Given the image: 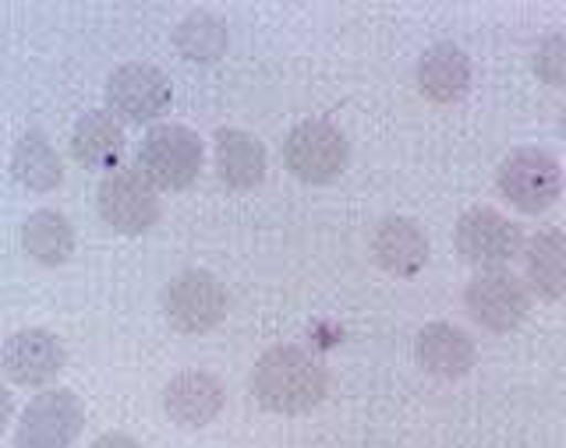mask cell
Here are the masks:
<instances>
[{"mask_svg":"<svg viewBox=\"0 0 566 448\" xmlns=\"http://www.w3.org/2000/svg\"><path fill=\"white\" fill-rule=\"evenodd\" d=\"M326 367L301 346H270L252 367V396L280 417L308 414L326 399Z\"/></svg>","mask_w":566,"mask_h":448,"instance_id":"1","label":"cell"},{"mask_svg":"<svg viewBox=\"0 0 566 448\" xmlns=\"http://www.w3.org/2000/svg\"><path fill=\"white\" fill-rule=\"evenodd\" d=\"M202 138L185 124H153L138 146V173L159 191H185L202 170Z\"/></svg>","mask_w":566,"mask_h":448,"instance_id":"2","label":"cell"},{"mask_svg":"<svg viewBox=\"0 0 566 448\" xmlns=\"http://www.w3.org/2000/svg\"><path fill=\"white\" fill-rule=\"evenodd\" d=\"M164 314L167 321L185 335H202L212 332L227 318V290L223 282L206 273V268H185L181 276H174L164 286Z\"/></svg>","mask_w":566,"mask_h":448,"instance_id":"3","label":"cell"},{"mask_svg":"<svg viewBox=\"0 0 566 448\" xmlns=\"http://www.w3.org/2000/svg\"><path fill=\"white\" fill-rule=\"evenodd\" d=\"M350 146L344 131L329 120H301L283 138V163L305 184H329L347 170Z\"/></svg>","mask_w":566,"mask_h":448,"instance_id":"4","label":"cell"},{"mask_svg":"<svg viewBox=\"0 0 566 448\" xmlns=\"http://www.w3.org/2000/svg\"><path fill=\"white\" fill-rule=\"evenodd\" d=\"M495 181H500L503 199L513 209L527 212V216H538V212L559 202L563 170L556 163V156H548L542 149H513L500 163Z\"/></svg>","mask_w":566,"mask_h":448,"instance_id":"5","label":"cell"},{"mask_svg":"<svg viewBox=\"0 0 566 448\" xmlns=\"http://www.w3.org/2000/svg\"><path fill=\"white\" fill-rule=\"evenodd\" d=\"M85 427V406L75 392L50 388L40 392L14 431V448H71Z\"/></svg>","mask_w":566,"mask_h":448,"instance_id":"6","label":"cell"},{"mask_svg":"<svg viewBox=\"0 0 566 448\" xmlns=\"http://www.w3.org/2000/svg\"><path fill=\"white\" fill-rule=\"evenodd\" d=\"M103 223L124 233V237H138L156 226L159 220V194L138 170H111L103 177L96 194Z\"/></svg>","mask_w":566,"mask_h":448,"instance_id":"7","label":"cell"},{"mask_svg":"<svg viewBox=\"0 0 566 448\" xmlns=\"http://www.w3.org/2000/svg\"><path fill=\"white\" fill-rule=\"evenodd\" d=\"M468 314L489 332H513L531 311L527 286L506 268H482L464 290Z\"/></svg>","mask_w":566,"mask_h":448,"instance_id":"8","label":"cell"},{"mask_svg":"<svg viewBox=\"0 0 566 448\" xmlns=\"http://www.w3.org/2000/svg\"><path fill=\"white\" fill-rule=\"evenodd\" d=\"M170 78L153 64H120L106 78V106L128 124H153L170 110Z\"/></svg>","mask_w":566,"mask_h":448,"instance_id":"9","label":"cell"},{"mask_svg":"<svg viewBox=\"0 0 566 448\" xmlns=\"http://www.w3.org/2000/svg\"><path fill=\"white\" fill-rule=\"evenodd\" d=\"M457 250L478 268H503L524 250V233L503 212L471 209L457 223Z\"/></svg>","mask_w":566,"mask_h":448,"instance_id":"10","label":"cell"},{"mask_svg":"<svg viewBox=\"0 0 566 448\" xmlns=\"http://www.w3.org/2000/svg\"><path fill=\"white\" fill-rule=\"evenodd\" d=\"M67 364V350L53 332L46 329H22L14 332L4 350H0V371L8 374L14 385L40 388L53 382Z\"/></svg>","mask_w":566,"mask_h":448,"instance_id":"11","label":"cell"},{"mask_svg":"<svg viewBox=\"0 0 566 448\" xmlns=\"http://www.w3.org/2000/svg\"><path fill=\"white\" fill-rule=\"evenodd\" d=\"M227 403L223 382L209 371H181L164 388V414L177 427H206Z\"/></svg>","mask_w":566,"mask_h":448,"instance_id":"12","label":"cell"},{"mask_svg":"<svg viewBox=\"0 0 566 448\" xmlns=\"http://www.w3.org/2000/svg\"><path fill=\"white\" fill-rule=\"evenodd\" d=\"M371 255H376L379 268L389 276L415 279L424 262H429V237L415 220L403 216H386L376 233H371Z\"/></svg>","mask_w":566,"mask_h":448,"instance_id":"13","label":"cell"},{"mask_svg":"<svg viewBox=\"0 0 566 448\" xmlns=\"http://www.w3.org/2000/svg\"><path fill=\"white\" fill-rule=\"evenodd\" d=\"M415 356L418 364L436 374V378H464V374L474 367V339L464 332L450 326V321H429L418 339H415Z\"/></svg>","mask_w":566,"mask_h":448,"instance_id":"14","label":"cell"},{"mask_svg":"<svg viewBox=\"0 0 566 448\" xmlns=\"http://www.w3.org/2000/svg\"><path fill=\"white\" fill-rule=\"evenodd\" d=\"M418 88L432 103H457L471 88V61L457 43H436L418 61Z\"/></svg>","mask_w":566,"mask_h":448,"instance_id":"15","label":"cell"},{"mask_svg":"<svg viewBox=\"0 0 566 448\" xmlns=\"http://www.w3.org/2000/svg\"><path fill=\"white\" fill-rule=\"evenodd\" d=\"M217 173L234 191L259 188L265 181V146L241 128L217 131Z\"/></svg>","mask_w":566,"mask_h":448,"instance_id":"16","label":"cell"},{"mask_svg":"<svg viewBox=\"0 0 566 448\" xmlns=\"http://www.w3.org/2000/svg\"><path fill=\"white\" fill-rule=\"evenodd\" d=\"M124 152V128L111 110L85 114L71 131V156L85 170H117Z\"/></svg>","mask_w":566,"mask_h":448,"instance_id":"17","label":"cell"},{"mask_svg":"<svg viewBox=\"0 0 566 448\" xmlns=\"http://www.w3.org/2000/svg\"><path fill=\"white\" fill-rule=\"evenodd\" d=\"M11 173L14 181L29 188V191H57L64 181V163L57 149L50 146V138L43 131H25L22 138L14 141L11 152Z\"/></svg>","mask_w":566,"mask_h":448,"instance_id":"18","label":"cell"},{"mask_svg":"<svg viewBox=\"0 0 566 448\" xmlns=\"http://www.w3.org/2000/svg\"><path fill=\"white\" fill-rule=\"evenodd\" d=\"M527 282L545 300H559L566 294V241L556 226L538 230L524 247Z\"/></svg>","mask_w":566,"mask_h":448,"instance_id":"19","label":"cell"},{"mask_svg":"<svg viewBox=\"0 0 566 448\" xmlns=\"http://www.w3.org/2000/svg\"><path fill=\"white\" fill-rule=\"evenodd\" d=\"M22 247L32 262L57 268L75 255V230L53 209H40L22 223Z\"/></svg>","mask_w":566,"mask_h":448,"instance_id":"20","label":"cell"},{"mask_svg":"<svg viewBox=\"0 0 566 448\" xmlns=\"http://www.w3.org/2000/svg\"><path fill=\"white\" fill-rule=\"evenodd\" d=\"M174 46L195 64H212L227 53V22L212 11H191L174 29Z\"/></svg>","mask_w":566,"mask_h":448,"instance_id":"21","label":"cell"},{"mask_svg":"<svg viewBox=\"0 0 566 448\" xmlns=\"http://www.w3.org/2000/svg\"><path fill=\"white\" fill-rule=\"evenodd\" d=\"M535 71H538V78L545 85H553V88L563 85V78H566V40H563L559 32H553L548 40L538 43V50H535Z\"/></svg>","mask_w":566,"mask_h":448,"instance_id":"22","label":"cell"},{"mask_svg":"<svg viewBox=\"0 0 566 448\" xmlns=\"http://www.w3.org/2000/svg\"><path fill=\"white\" fill-rule=\"evenodd\" d=\"M88 448H142L132 435H120V431H111V435H99Z\"/></svg>","mask_w":566,"mask_h":448,"instance_id":"23","label":"cell"},{"mask_svg":"<svg viewBox=\"0 0 566 448\" xmlns=\"http://www.w3.org/2000/svg\"><path fill=\"white\" fill-rule=\"evenodd\" d=\"M11 417H14V396H11V392H8L4 385H0V435L8 431Z\"/></svg>","mask_w":566,"mask_h":448,"instance_id":"24","label":"cell"}]
</instances>
